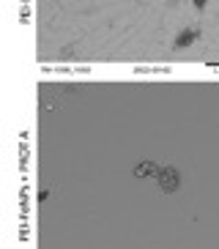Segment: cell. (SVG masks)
I'll use <instances>...</instances> for the list:
<instances>
[{
	"instance_id": "obj_1",
	"label": "cell",
	"mask_w": 219,
	"mask_h": 249,
	"mask_svg": "<svg viewBox=\"0 0 219 249\" xmlns=\"http://www.w3.org/2000/svg\"><path fill=\"white\" fill-rule=\"evenodd\" d=\"M36 249H219V71H41Z\"/></svg>"
},
{
	"instance_id": "obj_2",
	"label": "cell",
	"mask_w": 219,
	"mask_h": 249,
	"mask_svg": "<svg viewBox=\"0 0 219 249\" xmlns=\"http://www.w3.org/2000/svg\"><path fill=\"white\" fill-rule=\"evenodd\" d=\"M41 71H219V0H30Z\"/></svg>"
}]
</instances>
